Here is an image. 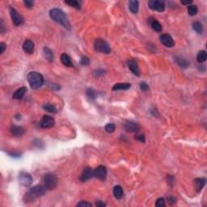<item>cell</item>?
I'll list each match as a JSON object with an SVG mask.
<instances>
[{
	"instance_id": "d6986e66",
	"label": "cell",
	"mask_w": 207,
	"mask_h": 207,
	"mask_svg": "<svg viewBox=\"0 0 207 207\" xmlns=\"http://www.w3.org/2000/svg\"><path fill=\"white\" fill-rule=\"evenodd\" d=\"M60 59L63 65L69 66V67H73L74 66L72 62H71V59H70V57L68 54H66V53H63L61 55Z\"/></svg>"
},
{
	"instance_id": "6da1fadb",
	"label": "cell",
	"mask_w": 207,
	"mask_h": 207,
	"mask_svg": "<svg viewBox=\"0 0 207 207\" xmlns=\"http://www.w3.org/2000/svg\"><path fill=\"white\" fill-rule=\"evenodd\" d=\"M49 16L53 20L62 24L64 28L68 30L70 29V24L69 22L66 15L63 12V10L58 9V8H53L49 11Z\"/></svg>"
},
{
	"instance_id": "5bb4252c",
	"label": "cell",
	"mask_w": 207,
	"mask_h": 207,
	"mask_svg": "<svg viewBox=\"0 0 207 207\" xmlns=\"http://www.w3.org/2000/svg\"><path fill=\"white\" fill-rule=\"evenodd\" d=\"M128 67L131 70V72L134 74V75H137V76H139L140 75V70L139 68H138V65L136 61L134 60H130L128 61Z\"/></svg>"
},
{
	"instance_id": "8fae6325",
	"label": "cell",
	"mask_w": 207,
	"mask_h": 207,
	"mask_svg": "<svg viewBox=\"0 0 207 207\" xmlns=\"http://www.w3.org/2000/svg\"><path fill=\"white\" fill-rule=\"evenodd\" d=\"M159 40L164 46L171 48L175 46V42H174L173 39L170 35L168 34H162L161 36H159Z\"/></svg>"
},
{
	"instance_id": "8992f818",
	"label": "cell",
	"mask_w": 207,
	"mask_h": 207,
	"mask_svg": "<svg viewBox=\"0 0 207 207\" xmlns=\"http://www.w3.org/2000/svg\"><path fill=\"white\" fill-rule=\"evenodd\" d=\"M32 176L26 171H21L19 174V182L24 187H29L32 184Z\"/></svg>"
},
{
	"instance_id": "cb8c5ba5",
	"label": "cell",
	"mask_w": 207,
	"mask_h": 207,
	"mask_svg": "<svg viewBox=\"0 0 207 207\" xmlns=\"http://www.w3.org/2000/svg\"><path fill=\"white\" fill-rule=\"evenodd\" d=\"M131 87L129 83H116L113 87V91H119V90H127Z\"/></svg>"
},
{
	"instance_id": "ab89813d",
	"label": "cell",
	"mask_w": 207,
	"mask_h": 207,
	"mask_svg": "<svg viewBox=\"0 0 207 207\" xmlns=\"http://www.w3.org/2000/svg\"><path fill=\"white\" fill-rule=\"evenodd\" d=\"M168 202L169 204H171V205H174V204L176 202V198H173V197H169V198H168Z\"/></svg>"
},
{
	"instance_id": "83f0119b",
	"label": "cell",
	"mask_w": 207,
	"mask_h": 207,
	"mask_svg": "<svg viewBox=\"0 0 207 207\" xmlns=\"http://www.w3.org/2000/svg\"><path fill=\"white\" fill-rule=\"evenodd\" d=\"M65 3L68 4L70 7H73L75 9L80 10L81 8V4L79 1H76V0H69V1H65Z\"/></svg>"
},
{
	"instance_id": "ffe728a7",
	"label": "cell",
	"mask_w": 207,
	"mask_h": 207,
	"mask_svg": "<svg viewBox=\"0 0 207 207\" xmlns=\"http://www.w3.org/2000/svg\"><path fill=\"white\" fill-rule=\"evenodd\" d=\"M150 24H151V29H153V30H154L155 32H162L163 28H162L161 24L155 19H151V20H150Z\"/></svg>"
},
{
	"instance_id": "30bf717a",
	"label": "cell",
	"mask_w": 207,
	"mask_h": 207,
	"mask_svg": "<svg viewBox=\"0 0 207 207\" xmlns=\"http://www.w3.org/2000/svg\"><path fill=\"white\" fill-rule=\"evenodd\" d=\"M94 176L100 181H104L107 177V169L103 165H100L94 170Z\"/></svg>"
},
{
	"instance_id": "d590c367",
	"label": "cell",
	"mask_w": 207,
	"mask_h": 207,
	"mask_svg": "<svg viewBox=\"0 0 207 207\" xmlns=\"http://www.w3.org/2000/svg\"><path fill=\"white\" fill-rule=\"evenodd\" d=\"M24 5H25V7H27V8H32V7H33L34 5V2L33 1H31V0H25V1H24Z\"/></svg>"
},
{
	"instance_id": "44dd1931",
	"label": "cell",
	"mask_w": 207,
	"mask_h": 207,
	"mask_svg": "<svg viewBox=\"0 0 207 207\" xmlns=\"http://www.w3.org/2000/svg\"><path fill=\"white\" fill-rule=\"evenodd\" d=\"M138 7H139V2L136 0H131L129 2V8H130V12H132L133 14H137L138 12Z\"/></svg>"
},
{
	"instance_id": "9c48e42d",
	"label": "cell",
	"mask_w": 207,
	"mask_h": 207,
	"mask_svg": "<svg viewBox=\"0 0 207 207\" xmlns=\"http://www.w3.org/2000/svg\"><path fill=\"white\" fill-rule=\"evenodd\" d=\"M54 124H55L54 119L48 115L43 116V117L40 120V126L43 129H50V128L53 127Z\"/></svg>"
},
{
	"instance_id": "5b68a950",
	"label": "cell",
	"mask_w": 207,
	"mask_h": 207,
	"mask_svg": "<svg viewBox=\"0 0 207 207\" xmlns=\"http://www.w3.org/2000/svg\"><path fill=\"white\" fill-rule=\"evenodd\" d=\"M44 186L46 187V189L48 190H52L57 187L58 185V178L54 174L48 173L44 176L43 179Z\"/></svg>"
},
{
	"instance_id": "52a82bcc",
	"label": "cell",
	"mask_w": 207,
	"mask_h": 207,
	"mask_svg": "<svg viewBox=\"0 0 207 207\" xmlns=\"http://www.w3.org/2000/svg\"><path fill=\"white\" fill-rule=\"evenodd\" d=\"M10 15H11V18H12V22L14 23L15 25L19 26L24 23L23 16L13 7H10Z\"/></svg>"
},
{
	"instance_id": "d6a6232c",
	"label": "cell",
	"mask_w": 207,
	"mask_h": 207,
	"mask_svg": "<svg viewBox=\"0 0 207 207\" xmlns=\"http://www.w3.org/2000/svg\"><path fill=\"white\" fill-rule=\"evenodd\" d=\"M90 63V60L87 56H83L80 59V64L82 66H88Z\"/></svg>"
},
{
	"instance_id": "60d3db41",
	"label": "cell",
	"mask_w": 207,
	"mask_h": 207,
	"mask_svg": "<svg viewBox=\"0 0 207 207\" xmlns=\"http://www.w3.org/2000/svg\"><path fill=\"white\" fill-rule=\"evenodd\" d=\"M6 47H7L6 44L3 43V42H1V43H0V53H1V54L4 52Z\"/></svg>"
},
{
	"instance_id": "8d00e7d4",
	"label": "cell",
	"mask_w": 207,
	"mask_h": 207,
	"mask_svg": "<svg viewBox=\"0 0 207 207\" xmlns=\"http://www.w3.org/2000/svg\"><path fill=\"white\" fill-rule=\"evenodd\" d=\"M135 139L138 140L141 142H145L146 139H145V136L143 134H138L135 136Z\"/></svg>"
},
{
	"instance_id": "7a4b0ae2",
	"label": "cell",
	"mask_w": 207,
	"mask_h": 207,
	"mask_svg": "<svg viewBox=\"0 0 207 207\" xmlns=\"http://www.w3.org/2000/svg\"><path fill=\"white\" fill-rule=\"evenodd\" d=\"M46 188L45 186L42 185H36L33 186L32 188L29 189L24 197V202H33L35 199L38 198H41V196H43L46 193Z\"/></svg>"
},
{
	"instance_id": "7402d4cb",
	"label": "cell",
	"mask_w": 207,
	"mask_h": 207,
	"mask_svg": "<svg viewBox=\"0 0 207 207\" xmlns=\"http://www.w3.org/2000/svg\"><path fill=\"white\" fill-rule=\"evenodd\" d=\"M175 60H176V63H177V65L181 68L185 69V68H187L188 66H189V63L183 58H181V57H176V58H175Z\"/></svg>"
},
{
	"instance_id": "ba28073f",
	"label": "cell",
	"mask_w": 207,
	"mask_h": 207,
	"mask_svg": "<svg viewBox=\"0 0 207 207\" xmlns=\"http://www.w3.org/2000/svg\"><path fill=\"white\" fill-rule=\"evenodd\" d=\"M148 6L151 9L155 12H162L165 10V3L161 0H151L148 2Z\"/></svg>"
},
{
	"instance_id": "277c9868",
	"label": "cell",
	"mask_w": 207,
	"mask_h": 207,
	"mask_svg": "<svg viewBox=\"0 0 207 207\" xmlns=\"http://www.w3.org/2000/svg\"><path fill=\"white\" fill-rule=\"evenodd\" d=\"M94 49L97 52L105 54H108L111 52V48L108 42L101 38H98L95 41Z\"/></svg>"
},
{
	"instance_id": "7bdbcfd3",
	"label": "cell",
	"mask_w": 207,
	"mask_h": 207,
	"mask_svg": "<svg viewBox=\"0 0 207 207\" xmlns=\"http://www.w3.org/2000/svg\"><path fill=\"white\" fill-rule=\"evenodd\" d=\"M96 205L98 207H104V206H105L106 204L105 203L102 202L101 201H99V202H97L96 203Z\"/></svg>"
},
{
	"instance_id": "4fadbf2b",
	"label": "cell",
	"mask_w": 207,
	"mask_h": 207,
	"mask_svg": "<svg viewBox=\"0 0 207 207\" xmlns=\"http://www.w3.org/2000/svg\"><path fill=\"white\" fill-rule=\"evenodd\" d=\"M125 130L130 133H137L139 130V125L138 124L134 121H127L124 125Z\"/></svg>"
},
{
	"instance_id": "ac0fdd59",
	"label": "cell",
	"mask_w": 207,
	"mask_h": 207,
	"mask_svg": "<svg viewBox=\"0 0 207 207\" xmlns=\"http://www.w3.org/2000/svg\"><path fill=\"white\" fill-rule=\"evenodd\" d=\"M27 92V87H19V89H17L15 92L12 95V98L15 100H19L21 99L22 97H24V94Z\"/></svg>"
},
{
	"instance_id": "74e56055",
	"label": "cell",
	"mask_w": 207,
	"mask_h": 207,
	"mask_svg": "<svg viewBox=\"0 0 207 207\" xmlns=\"http://www.w3.org/2000/svg\"><path fill=\"white\" fill-rule=\"evenodd\" d=\"M77 206H82V207L87 206V207H89V206H92V204H91V203H89V202H83V201H82V202H80V203H78Z\"/></svg>"
},
{
	"instance_id": "3957f363",
	"label": "cell",
	"mask_w": 207,
	"mask_h": 207,
	"mask_svg": "<svg viewBox=\"0 0 207 207\" xmlns=\"http://www.w3.org/2000/svg\"><path fill=\"white\" fill-rule=\"evenodd\" d=\"M30 87L32 89H37L44 84L43 76L37 72H30L27 76Z\"/></svg>"
},
{
	"instance_id": "e0dca14e",
	"label": "cell",
	"mask_w": 207,
	"mask_h": 207,
	"mask_svg": "<svg viewBox=\"0 0 207 207\" xmlns=\"http://www.w3.org/2000/svg\"><path fill=\"white\" fill-rule=\"evenodd\" d=\"M23 49L25 53H32L34 50V43L30 40H26L23 44Z\"/></svg>"
},
{
	"instance_id": "e575fe53",
	"label": "cell",
	"mask_w": 207,
	"mask_h": 207,
	"mask_svg": "<svg viewBox=\"0 0 207 207\" xmlns=\"http://www.w3.org/2000/svg\"><path fill=\"white\" fill-rule=\"evenodd\" d=\"M140 88H141V90L142 91H143V92H147V91H148L149 90V86H148V84H147V83L145 82H142L141 83H140Z\"/></svg>"
},
{
	"instance_id": "2e32d148",
	"label": "cell",
	"mask_w": 207,
	"mask_h": 207,
	"mask_svg": "<svg viewBox=\"0 0 207 207\" xmlns=\"http://www.w3.org/2000/svg\"><path fill=\"white\" fill-rule=\"evenodd\" d=\"M206 179L205 178H197L194 180V185H195L196 191L198 193H200L202 190L203 187L205 185Z\"/></svg>"
},
{
	"instance_id": "f35d334b",
	"label": "cell",
	"mask_w": 207,
	"mask_h": 207,
	"mask_svg": "<svg viewBox=\"0 0 207 207\" xmlns=\"http://www.w3.org/2000/svg\"><path fill=\"white\" fill-rule=\"evenodd\" d=\"M104 74V70H95L93 75L96 76V77H99V76H101Z\"/></svg>"
},
{
	"instance_id": "d4e9b609",
	"label": "cell",
	"mask_w": 207,
	"mask_h": 207,
	"mask_svg": "<svg viewBox=\"0 0 207 207\" xmlns=\"http://www.w3.org/2000/svg\"><path fill=\"white\" fill-rule=\"evenodd\" d=\"M44 54L46 56V59L51 63L53 60V51L51 50L48 47H44Z\"/></svg>"
},
{
	"instance_id": "f546056e",
	"label": "cell",
	"mask_w": 207,
	"mask_h": 207,
	"mask_svg": "<svg viewBox=\"0 0 207 207\" xmlns=\"http://www.w3.org/2000/svg\"><path fill=\"white\" fill-rule=\"evenodd\" d=\"M43 108L46 111L49 112V113H57V109H56L55 107H54L53 105H52V104H46V105H44Z\"/></svg>"
},
{
	"instance_id": "9a60e30c",
	"label": "cell",
	"mask_w": 207,
	"mask_h": 207,
	"mask_svg": "<svg viewBox=\"0 0 207 207\" xmlns=\"http://www.w3.org/2000/svg\"><path fill=\"white\" fill-rule=\"evenodd\" d=\"M10 131H11V134L15 137H20L24 134V128L21 126H18V125H12Z\"/></svg>"
},
{
	"instance_id": "b9f144b4",
	"label": "cell",
	"mask_w": 207,
	"mask_h": 207,
	"mask_svg": "<svg viewBox=\"0 0 207 207\" xmlns=\"http://www.w3.org/2000/svg\"><path fill=\"white\" fill-rule=\"evenodd\" d=\"M10 156L12 157H14V158H19V157H20V153H19V152H11V153H9Z\"/></svg>"
},
{
	"instance_id": "1f68e13d",
	"label": "cell",
	"mask_w": 207,
	"mask_h": 207,
	"mask_svg": "<svg viewBox=\"0 0 207 207\" xmlns=\"http://www.w3.org/2000/svg\"><path fill=\"white\" fill-rule=\"evenodd\" d=\"M104 129H105V131L107 133H113L116 130V126L114 124L109 123V124H107V125H105Z\"/></svg>"
},
{
	"instance_id": "ee69618b",
	"label": "cell",
	"mask_w": 207,
	"mask_h": 207,
	"mask_svg": "<svg viewBox=\"0 0 207 207\" xmlns=\"http://www.w3.org/2000/svg\"><path fill=\"white\" fill-rule=\"evenodd\" d=\"M192 2H193L190 1V0H189V1H181V3L183 5H190Z\"/></svg>"
},
{
	"instance_id": "484cf974",
	"label": "cell",
	"mask_w": 207,
	"mask_h": 207,
	"mask_svg": "<svg viewBox=\"0 0 207 207\" xmlns=\"http://www.w3.org/2000/svg\"><path fill=\"white\" fill-rule=\"evenodd\" d=\"M207 54L205 50H201L198 52V56H197V61L199 63H202L206 61Z\"/></svg>"
},
{
	"instance_id": "836d02e7",
	"label": "cell",
	"mask_w": 207,
	"mask_h": 207,
	"mask_svg": "<svg viewBox=\"0 0 207 207\" xmlns=\"http://www.w3.org/2000/svg\"><path fill=\"white\" fill-rule=\"evenodd\" d=\"M155 206L157 207H164L165 206V201H164V198H158L155 202Z\"/></svg>"
},
{
	"instance_id": "f1b7e54d",
	"label": "cell",
	"mask_w": 207,
	"mask_h": 207,
	"mask_svg": "<svg viewBox=\"0 0 207 207\" xmlns=\"http://www.w3.org/2000/svg\"><path fill=\"white\" fill-rule=\"evenodd\" d=\"M198 7L196 5H189L188 7V12L190 15H195L198 13Z\"/></svg>"
},
{
	"instance_id": "4dcf8cb0",
	"label": "cell",
	"mask_w": 207,
	"mask_h": 207,
	"mask_svg": "<svg viewBox=\"0 0 207 207\" xmlns=\"http://www.w3.org/2000/svg\"><path fill=\"white\" fill-rule=\"evenodd\" d=\"M86 94H87V97H88L90 100H95L96 99V97H97V94H96V92H95L94 90L92 89V88L87 89V92H86Z\"/></svg>"
},
{
	"instance_id": "7c38bea8",
	"label": "cell",
	"mask_w": 207,
	"mask_h": 207,
	"mask_svg": "<svg viewBox=\"0 0 207 207\" xmlns=\"http://www.w3.org/2000/svg\"><path fill=\"white\" fill-rule=\"evenodd\" d=\"M92 177H94V170H92L91 168L87 167L85 168L84 170L83 171L81 176H80V181L82 182H85V181H88L90 179H92Z\"/></svg>"
},
{
	"instance_id": "4316f807",
	"label": "cell",
	"mask_w": 207,
	"mask_h": 207,
	"mask_svg": "<svg viewBox=\"0 0 207 207\" xmlns=\"http://www.w3.org/2000/svg\"><path fill=\"white\" fill-rule=\"evenodd\" d=\"M193 29H194V31L196 32H198V34H202L203 32V27L202 24H201L200 22L196 21L193 23Z\"/></svg>"
},
{
	"instance_id": "603a6c76",
	"label": "cell",
	"mask_w": 207,
	"mask_h": 207,
	"mask_svg": "<svg viewBox=\"0 0 207 207\" xmlns=\"http://www.w3.org/2000/svg\"><path fill=\"white\" fill-rule=\"evenodd\" d=\"M113 195L117 199H120L122 198L123 195H124V192L121 188V186L120 185H116L113 188Z\"/></svg>"
}]
</instances>
